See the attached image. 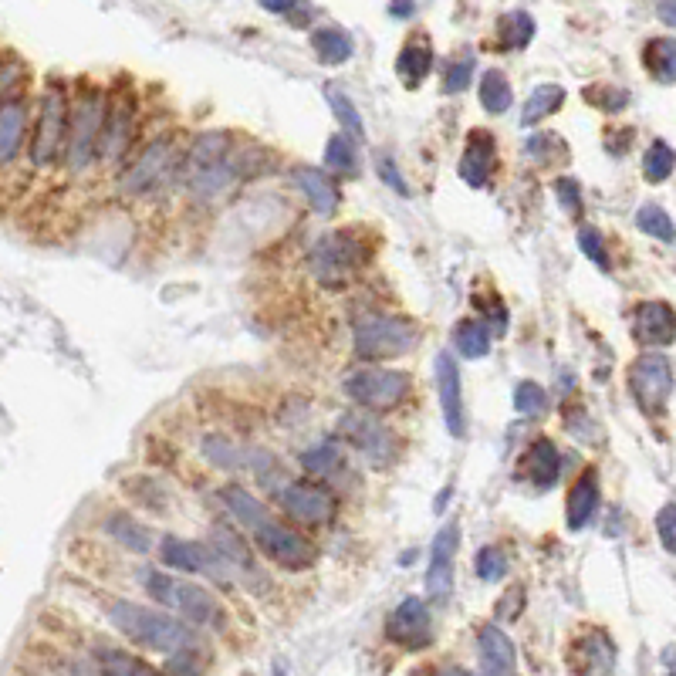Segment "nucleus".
Masks as SVG:
<instances>
[{
	"mask_svg": "<svg viewBox=\"0 0 676 676\" xmlns=\"http://www.w3.org/2000/svg\"><path fill=\"white\" fill-rule=\"evenodd\" d=\"M109 622L119 629L129 643H136L142 649H153V653H180L190 646V626L180 619H173L169 612L139 606L129 599H115L109 606Z\"/></svg>",
	"mask_w": 676,
	"mask_h": 676,
	"instance_id": "obj_1",
	"label": "nucleus"
},
{
	"mask_svg": "<svg viewBox=\"0 0 676 676\" xmlns=\"http://www.w3.org/2000/svg\"><path fill=\"white\" fill-rule=\"evenodd\" d=\"M420 338H423V332L413 318L372 315L355 325L352 345H355V355H362V359L382 362V359H399V355L413 352L416 345H420Z\"/></svg>",
	"mask_w": 676,
	"mask_h": 676,
	"instance_id": "obj_2",
	"label": "nucleus"
},
{
	"mask_svg": "<svg viewBox=\"0 0 676 676\" xmlns=\"http://www.w3.org/2000/svg\"><path fill=\"white\" fill-rule=\"evenodd\" d=\"M105 92L102 88H85L68 109V146L65 159L71 173H85L95 163L99 153V136H102V119H105Z\"/></svg>",
	"mask_w": 676,
	"mask_h": 676,
	"instance_id": "obj_3",
	"label": "nucleus"
},
{
	"mask_svg": "<svg viewBox=\"0 0 676 676\" xmlns=\"http://www.w3.org/2000/svg\"><path fill=\"white\" fill-rule=\"evenodd\" d=\"M68 92L58 82L44 88L41 105H38V122L31 132V163L38 169L58 166V159L65 156L68 146Z\"/></svg>",
	"mask_w": 676,
	"mask_h": 676,
	"instance_id": "obj_4",
	"label": "nucleus"
},
{
	"mask_svg": "<svg viewBox=\"0 0 676 676\" xmlns=\"http://www.w3.org/2000/svg\"><path fill=\"white\" fill-rule=\"evenodd\" d=\"M146 592L153 595L156 602H163V606L183 612L193 626H210V629L224 626V609H220V602L213 599V592H207L203 585L180 582V578H173L166 572H149Z\"/></svg>",
	"mask_w": 676,
	"mask_h": 676,
	"instance_id": "obj_5",
	"label": "nucleus"
},
{
	"mask_svg": "<svg viewBox=\"0 0 676 676\" xmlns=\"http://www.w3.org/2000/svg\"><path fill=\"white\" fill-rule=\"evenodd\" d=\"M629 393L643 413H663L673 396V362L663 352H643L626 369Z\"/></svg>",
	"mask_w": 676,
	"mask_h": 676,
	"instance_id": "obj_6",
	"label": "nucleus"
},
{
	"mask_svg": "<svg viewBox=\"0 0 676 676\" xmlns=\"http://www.w3.org/2000/svg\"><path fill=\"white\" fill-rule=\"evenodd\" d=\"M345 396L366 409H396L413 389L409 372L399 369H355L342 382Z\"/></svg>",
	"mask_w": 676,
	"mask_h": 676,
	"instance_id": "obj_7",
	"label": "nucleus"
},
{
	"mask_svg": "<svg viewBox=\"0 0 676 676\" xmlns=\"http://www.w3.org/2000/svg\"><path fill=\"white\" fill-rule=\"evenodd\" d=\"M254 545L261 548V555L268 562L288 568V572H301V568H311L318 558V548L301 535V531L288 528V524L268 518L257 531H251Z\"/></svg>",
	"mask_w": 676,
	"mask_h": 676,
	"instance_id": "obj_8",
	"label": "nucleus"
},
{
	"mask_svg": "<svg viewBox=\"0 0 676 676\" xmlns=\"http://www.w3.org/2000/svg\"><path fill=\"white\" fill-rule=\"evenodd\" d=\"M362 264V251H359V237L355 230H335V234H325L318 240L315 254H311V271L315 278L325 284V288H338L359 271Z\"/></svg>",
	"mask_w": 676,
	"mask_h": 676,
	"instance_id": "obj_9",
	"label": "nucleus"
},
{
	"mask_svg": "<svg viewBox=\"0 0 676 676\" xmlns=\"http://www.w3.org/2000/svg\"><path fill=\"white\" fill-rule=\"evenodd\" d=\"M338 430H342V437L349 440L362 457H369L372 464H379V467L389 464V460L399 453L396 433L369 413H345L342 420H338Z\"/></svg>",
	"mask_w": 676,
	"mask_h": 676,
	"instance_id": "obj_10",
	"label": "nucleus"
},
{
	"mask_svg": "<svg viewBox=\"0 0 676 676\" xmlns=\"http://www.w3.org/2000/svg\"><path fill=\"white\" fill-rule=\"evenodd\" d=\"M169 166H173V142H169V139H153L126 166V173H122V180H119V190L126 193V197H142V193H149L153 186L163 183V176L169 173Z\"/></svg>",
	"mask_w": 676,
	"mask_h": 676,
	"instance_id": "obj_11",
	"label": "nucleus"
},
{
	"mask_svg": "<svg viewBox=\"0 0 676 676\" xmlns=\"http://www.w3.org/2000/svg\"><path fill=\"white\" fill-rule=\"evenodd\" d=\"M386 636H389V643H396L403 649H426L430 646L433 619H430V606H426L420 595H406V599L389 612Z\"/></svg>",
	"mask_w": 676,
	"mask_h": 676,
	"instance_id": "obj_12",
	"label": "nucleus"
},
{
	"mask_svg": "<svg viewBox=\"0 0 676 676\" xmlns=\"http://www.w3.org/2000/svg\"><path fill=\"white\" fill-rule=\"evenodd\" d=\"M460 548V524H443L430 548V568H426V595L433 602H447L453 595V558Z\"/></svg>",
	"mask_w": 676,
	"mask_h": 676,
	"instance_id": "obj_13",
	"label": "nucleus"
},
{
	"mask_svg": "<svg viewBox=\"0 0 676 676\" xmlns=\"http://www.w3.org/2000/svg\"><path fill=\"white\" fill-rule=\"evenodd\" d=\"M437 372V399L443 409V423H447L450 437H464L467 430V416H464V382H460V366L453 359V352H440L433 362Z\"/></svg>",
	"mask_w": 676,
	"mask_h": 676,
	"instance_id": "obj_14",
	"label": "nucleus"
},
{
	"mask_svg": "<svg viewBox=\"0 0 676 676\" xmlns=\"http://www.w3.org/2000/svg\"><path fill=\"white\" fill-rule=\"evenodd\" d=\"M159 558H163L166 568H176V572H193V575H210V578H227L224 558L217 551H210L200 541H186V538H163L159 545Z\"/></svg>",
	"mask_w": 676,
	"mask_h": 676,
	"instance_id": "obj_15",
	"label": "nucleus"
},
{
	"mask_svg": "<svg viewBox=\"0 0 676 676\" xmlns=\"http://www.w3.org/2000/svg\"><path fill=\"white\" fill-rule=\"evenodd\" d=\"M281 507L288 511L291 521L301 524H328L335 518V497L318 484L295 480L281 491Z\"/></svg>",
	"mask_w": 676,
	"mask_h": 676,
	"instance_id": "obj_16",
	"label": "nucleus"
},
{
	"mask_svg": "<svg viewBox=\"0 0 676 676\" xmlns=\"http://www.w3.org/2000/svg\"><path fill=\"white\" fill-rule=\"evenodd\" d=\"M673 335H676V318H673V308L666 305V301H639L636 311H633V338L643 349L656 352V349H666V345H673Z\"/></svg>",
	"mask_w": 676,
	"mask_h": 676,
	"instance_id": "obj_17",
	"label": "nucleus"
},
{
	"mask_svg": "<svg viewBox=\"0 0 676 676\" xmlns=\"http://www.w3.org/2000/svg\"><path fill=\"white\" fill-rule=\"evenodd\" d=\"M132 132H136L132 102H126V99L105 102V119H102V136H99V153H95V159L115 163V159L126 153V146L132 142Z\"/></svg>",
	"mask_w": 676,
	"mask_h": 676,
	"instance_id": "obj_18",
	"label": "nucleus"
},
{
	"mask_svg": "<svg viewBox=\"0 0 676 676\" xmlns=\"http://www.w3.org/2000/svg\"><path fill=\"white\" fill-rule=\"evenodd\" d=\"M514 474L528 480L531 487H538V491H548V487H555L558 474H562V453H558V447L548 437L531 440L528 450L521 453Z\"/></svg>",
	"mask_w": 676,
	"mask_h": 676,
	"instance_id": "obj_19",
	"label": "nucleus"
},
{
	"mask_svg": "<svg viewBox=\"0 0 676 676\" xmlns=\"http://www.w3.org/2000/svg\"><path fill=\"white\" fill-rule=\"evenodd\" d=\"M477 653L487 676H518V649L497 622L477 629Z\"/></svg>",
	"mask_w": 676,
	"mask_h": 676,
	"instance_id": "obj_20",
	"label": "nucleus"
},
{
	"mask_svg": "<svg viewBox=\"0 0 676 676\" xmlns=\"http://www.w3.org/2000/svg\"><path fill=\"white\" fill-rule=\"evenodd\" d=\"M494 156H497L494 136L487 129H474L467 136L464 156H460V163H457L460 180H464L470 190H484L487 180H491V173H494Z\"/></svg>",
	"mask_w": 676,
	"mask_h": 676,
	"instance_id": "obj_21",
	"label": "nucleus"
},
{
	"mask_svg": "<svg viewBox=\"0 0 676 676\" xmlns=\"http://www.w3.org/2000/svg\"><path fill=\"white\" fill-rule=\"evenodd\" d=\"M612 663H616V649L602 633L578 636L568 649V666L575 670V676H609Z\"/></svg>",
	"mask_w": 676,
	"mask_h": 676,
	"instance_id": "obj_22",
	"label": "nucleus"
},
{
	"mask_svg": "<svg viewBox=\"0 0 676 676\" xmlns=\"http://www.w3.org/2000/svg\"><path fill=\"white\" fill-rule=\"evenodd\" d=\"M599 504H602V491H599V470L595 467H585L582 477L572 484V491H568V501H565V524L572 531H582L589 528L592 518L599 514Z\"/></svg>",
	"mask_w": 676,
	"mask_h": 676,
	"instance_id": "obj_23",
	"label": "nucleus"
},
{
	"mask_svg": "<svg viewBox=\"0 0 676 676\" xmlns=\"http://www.w3.org/2000/svg\"><path fill=\"white\" fill-rule=\"evenodd\" d=\"M24 136H28V102L11 95L0 102V169L17 159Z\"/></svg>",
	"mask_w": 676,
	"mask_h": 676,
	"instance_id": "obj_24",
	"label": "nucleus"
},
{
	"mask_svg": "<svg viewBox=\"0 0 676 676\" xmlns=\"http://www.w3.org/2000/svg\"><path fill=\"white\" fill-rule=\"evenodd\" d=\"M295 186L308 197L311 210L318 217H332L338 210V186L332 183V176L318 166H295Z\"/></svg>",
	"mask_w": 676,
	"mask_h": 676,
	"instance_id": "obj_25",
	"label": "nucleus"
},
{
	"mask_svg": "<svg viewBox=\"0 0 676 676\" xmlns=\"http://www.w3.org/2000/svg\"><path fill=\"white\" fill-rule=\"evenodd\" d=\"M535 41V17L528 11H507L497 17V28H494V44L511 55V51H524L528 44Z\"/></svg>",
	"mask_w": 676,
	"mask_h": 676,
	"instance_id": "obj_26",
	"label": "nucleus"
},
{
	"mask_svg": "<svg viewBox=\"0 0 676 676\" xmlns=\"http://www.w3.org/2000/svg\"><path fill=\"white\" fill-rule=\"evenodd\" d=\"M227 156H230V136L227 132H217V129L200 132L190 146V156H186V176H197V173H203V169L224 163Z\"/></svg>",
	"mask_w": 676,
	"mask_h": 676,
	"instance_id": "obj_27",
	"label": "nucleus"
},
{
	"mask_svg": "<svg viewBox=\"0 0 676 676\" xmlns=\"http://www.w3.org/2000/svg\"><path fill=\"white\" fill-rule=\"evenodd\" d=\"M311 51H315V58L322 61V65L335 68L352 58L355 41H352V34L345 28H338V24H325V28H318L311 34Z\"/></svg>",
	"mask_w": 676,
	"mask_h": 676,
	"instance_id": "obj_28",
	"label": "nucleus"
},
{
	"mask_svg": "<svg viewBox=\"0 0 676 676\" xmlns=\"http://www.w3.org/2000/svg\"><path fill=\"white\" fill-rule=\"evenodd\" d=\"M433 61H437V58H433V48L420 38V41H409L406 48L399 51L396 71H399V78H403L409 88H416V85H423V78H430Z\"/></svg>",
	"mask_w": 676,
	"mask_h": 676,
	"instance_id": "obj_29",
	"label": "nucleus"
},
{
	"mask_svg": "<svg viewBox=\"0 0 676 676\" xmlns=\"http://www.w3.org/2000/svg\"><path fill=\"white\" fill-rule=\"evenodd\" d=\"M224 504H227V511L234 514V518H237L240 524H244L247 531H257L264 521L271 518L268 507H264L251 491H247V487H240V484L224 487Z\"/></svg>",
	"mask_w": 676,
	"mask_h": 676,
	"instance_id": "obj_30",
	"label": "nucleus"
},
{
	"mask_svg": "<svg viewBox=\"0 0 676 676\" xmlns=\"http://www.w3.org/2000/svg\"><path fill=\"white\" fill-rule=\"evenodd\" d=\"M562 105H565V88L562 85H555V82L538 85L535 92L528 95L524 109H521V126L524 129L538 126V122H545L548 115H555L558 109H562Z\"/></svg>",
	"mask_w": 676,
	"mask_h": 676,
	"instance_id": "obj_31",
	"label": "nucleus"
},
{
	"mask_svg": "<svg viewBox=\"0 0 676 676\" xmlns=\"http://www.w3.org/2000/svg\"><path fill=\"white\" fill-rule=\"evenodd\" d=\"M95 663H99L102 676H159L146 660L126 653V649H112V646L95 649Z\"/></svg>",
	"mask_w": 676,
	"mask_h": 676,
	"instance_id": "obj_32",
	"label": "nucleus"
},
{
	"mask_svg": "<svg viewBox=\"0 0 676 676\" xmlns=\"http://www.w3.org/2000/svg\"><path fill=\"white\" fill-rule=\"evenodd\" d=\"M102 528L109 531V535L119 541V545L139 551V555H146V551L153 548V535H149V528H146V524H139V518H132V514H126V511L105 518Z\"/></svg>",
	"mask_w": 676,
	"mask_h": 676,
	"instance_id": "obj_33",
	"label": "nucleus"
},
{
	"mask_svg": "<svg viewBox=\"0 0 676 676\" xmlns=\"http://www.w3.org/2000/svg\"><path fill=\"white\" fill-rule=\"evenodd\" d=\"M480 105H484V112H491V115H504L514 105L511 82H507V75L501 68H491L480 75Z\"/></svg>",
	"mask_w": 676,
	"mask_h": 676,
	"instance_id": "obj_34",
	"label": "nucleus"
},
{
	"mask_svg": "<svg viewBox=\"0 0 676 676\" xmlns=\"http://www.w3.org/2000/svg\"><path fill=\"white\" fill-rule=\"evenodd\" d=\"M453 349H457L464 359H484L491 352V332L487 325L474 322V318H464L457 328H453Z\"/></svg>",
	"mask_w": 676,
	"mask_h": 676,
	"instance_id": "obj_35",
	"label": "nucleus"
},
{
	"mask_svg": "<svg viewBox=\"0 0 676 676\" xmlns=\"http://www.w3.org/2000/svg\"><path fill=\"white\" fill-rule=\"evenodd\" d=\"M524 153H528V159H535L538 166H562L572 159L568 142L558 132H535L528 139V146H524Z\"/></svg>",
	"mask_w": 676,
	"mask_h": 676,
	"instance_id": "obj_36",
	"label": "nucleus"
},
{
	"mask_svg": "<svg viewBox=\"0 0 676 676\" xmlns=\"http://www.w3.org/2000/svg\"><path fill=\"white\" fill-rule=\"evenodd\" d=\"M325 99H328V105H332L338 126L345 129V132H342L345 139H349V136H355L359 142L366 139V122H362V115H359V109H355V102L342 92V88H338V85H328V88H325Z\"/></svg>",
	"mask_w": 676,
	"mask_h": 676,
	"instance_id": "obj_37",
	"label": "nucleus"
},
{
	"mask_svg": "<svg viewBox=\"0 0 676 676\" xmlns=\"http://www.w3.org/2000/svg\"><path fill=\"white\" fill-rule=\"evenodd\" d=\"M673 61H676V44H673V38H653V41L646 44L643 65H646V71H653V78H660L663 85H670L673 75H676Z\"/></svg>",
	"mask_w": 676,
	"mask_h": 676,
	"instance_id": "obj_38",
	"label": "nucleus"
},
{
	"mask_svg": "<svg viewBox=\"0 0 676 676\" xmlns=\"http://www.w3.org/2000/svg\"><path fill=\"white\" fill-rule=\"evenodd\" d=\"M301 467L308 470V474L315 477H328V474H338V470L345 467V453L335 447V443H318V447H311L301 453Z\"/></svg>",
	"mask_w": 676,
	"mask_h": 676,
	"instance_id": "obj_39",
	"label": "nucleus"
},
{
	"mask_svg": "<svg viewBox=\"0 0 676 676\" xmlns=\"http://www.w3.org/2000/svg\"><path fill=\"white\" fill-rule=\"evenodd\" d=\"M643 176H646V183H666L673 176V149H670V142H663V139H653L649 142V149H646V156H643Z\"/></svg>",
	"mask_w": 676,
	"mask_h": 676,
	"instance_id": "obj_40",
	"label": "nucleus"
},
{
	"mask_svg": "<svg viewBox=\"0 0 676 676\" xmlns=\"http://www.w3.org/2000/svg\"><path fill=\"white\" fill-rule=\"evenodd\" d=\"M636 227L643 230L646 237L663 240V244H673V220L660 203H643L636 213Z\"/></svg>",
	"mask_w": 676,
	"mask_h": 676,
	"instance_id": "obj_41",
	"label": "nucleus"
},
{
	"mask_svg": "<svg viewBox=\"0 0 676 676\" xmlns=\"http://www.w3.org/2000/svg\"><path fill=\"white\" fill-rule=\"evenodd\" d=\"M325 163L332 173H342V176L359 173V156H355L352 139H345L342 132H335V136L325 142Z\"/></svg>",
	"mask_w": 676,
	"mask_h": 676,
	"instance_id": "obj_42",
	"label": "nucleus"
},
{
	"mask_svg": "<svg viewBox=\"0 0 676 676\" xmlns=\"http://www.w3.org/2000/svg\"><path fill=\"white\" fill-rule=\"evenodd\" d=\"M548 393L545 386H538V382L524 379L518 382V389H514V409H518L521 416H528V420H538V416L548 413Z\"/></svg>",
	"mask_w": 676,
	"mask_h": 676,
	"instance_id": "obj_43",
	"label": "nucleus"
},
{
	"mask_svg": "<svg viewBox=\"0 0 676 676\" xmlns=\"http://www.w3.org/2000/svg\"><path fill=\"white\" fill-rule=\"evenodd\" d=\"M578 247H582V254L589 257L599 271H612V257H609V247H606V237L599 234L595 227H578Z\"/></svg>",
	"mask_w": 676,
	"mask_h": 676,
	"instance_id": "obj_44",
	"label": "nucleus"
},
{
	"mask_svg": "<svg viewBox=\"0 0 676 676\" xmlns=\"http://www.w3.org/2000/svg\"><path fill=\"white\" fill-rule=\"evenodd\" d=\"M470 75H474V51L464 48V55H457L443 71V92L457 95L470 85Z\"/></svg>",
	"mask_w": 676,
	"mask_h": 676,
	"instance_id": "obj_45",
	"label": "nucleus"
},
{
	"mask_svg": "<svg viewBox=\"0 0 676 676\" xmlns=\"http://www.w3.org/2000/svg\"><path fill=\"white\" fill-rule=\"evenodd\" d=\"M474 565H477L480 582H501V578L507 575V568H511V562H507V555H504V548H497V545L480 548Z\"/></svg>",
	"mask_w": 676,
	"mask_h": 676,
	"instance_id": "obj_46",
	"label": "nucleus"
},
{
	"mask_svg": "<svg viewBox=\"0 0 676 676\" xmlns=\"http://www.w3.org/2000/svg\"><path fill=\"white\" fill-rule=\"evenodd\" d=\"M555 197H558V203H562L565 213H572V217L582 213V186H578V180H572V176H558Z\"/></svg>",
	"mask_w": 676,
	"mask_h": 676,
	"instance_id": "obj_47",
	"label": "nucleus"
},
{
	"mask_svg": "<svg viewBox=\"0 0 676 676\" xmlns=\"http://www.w3.org/2000/svg\"><path fill=\"white\" fill-rule=\"evenodd\" d=\"M589 99L595 102V109H602V112H622L629 105V92H622V88H609V85H602V88H589Z\"/></svg>",
	"mask_w": 676,
	"mask_h": 676,
	"instance_id": "obj_48",
	"label": "nucleus"
},
{
	"mask_svg": "<svg viewBox=\"0 0 676 676\" xmlns=\"http://www.w3.org/2000/svg\"><path fill=\"white\" fill-rule=\"evenodd\" d=\"M376 173H379L389 186H393L396 193H403V197L409 193V186H406V180H403V173H399V166H396V159H393V156H379V159H376Z\"/></svg>",
	"mask_w": 676,
	"mask_h": 676,
	"instance_id": "obj_49",
	"label": "nucleus"
},
{
	"mask_svg": "<svg viewBox=\"0 0 676 676\" xmlns=\"http://www.w3.org/2000/svg\"><path fill=\"white\" fill-rule=\"evenodd\" d=\"M656 535H660V545L666 551H673L676 545V528H673V504H663L660 514H656Z\"/></svg>",
	"mask_w": 676,
	"mask_h": 676,
	"instance_id": "obj_50",
	"label": "nucleus"
},
{
	"mask_svg": "<svg viewBox=\"0 0 676 676\" xmlns=\"http://www.w3.org/2000/svg\"><path fill=\"white\" fill-rule=\"evenodd\" d=\"M24 68L17 65V61H0V102H4V95L11 92V88L21 82Z\"/></svg>",
	"mask_w": 676,
	"mask_h": 676,
	"instance_id": "obj_51",
	"label": "nucleus"
},
{
	"mask_svg": "<svg viewBox=\"0 0 676 676\" xmlns=\"http://www.w3.org/2000/svg\"><path fill=\"white\" fill-rule=\"evenodd\" d=\"M389 14H393V17H413L416 4H389Z\"/></svg>",
	"mask_w": 676,
	"mask_h": 676,
	"instance_id": "obj_52",
	"label": "nucleus"
},
{
	"mask_svg": "<svg viewBox=\"0 0 676 676\" xmlns=\"http://www.w3.org/2000/svg\"><path fill=\"white\" fill-rule=\"evenodd\" d=\"M264 11L268 14H295L298 7L295 4H264Z\"/></svg>",
	"mask_w": 676,
	"mask_h": 676,
	"instance_id": "obj_53",
	"label": "nucleus"
},
{
	"mask_svg": "<svg viewBox=\"0 0 676 676\" xmlns=\"http://www.w3.org/2000/svg\"><path fill=\"white\" fill-rule=\"evenodd\" d=\"M656 14L663 17V24H673V4H660L656 7Z\"/></svg>",
	"mask_w": 676,
	"mask_h": 676,
	"instance_id": "obj_54",
	"label": "nucleus"
},
{
	"mask_svg": "<svg viewBox=\"0 0 676 676\" xmlns=\"http://www.w3.org/2000/svg\"><path fill=\"white\" fill-rule=\"evenodd\" d=\"M440 676H474L470 670H460V666H450V670H443Z\"/></svg>",
	"mask_w": 676,
	"mask_h": 676,
	"instance_id": "obj_55",
	"label": "nucleus"
}]
</instances>
